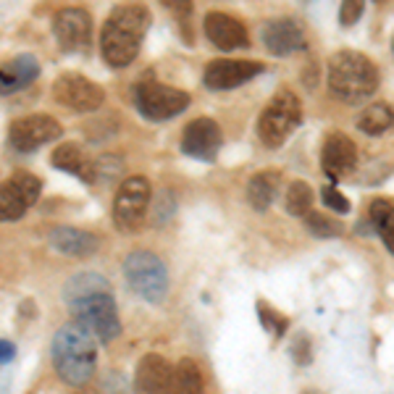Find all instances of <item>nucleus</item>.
I'll use <instances>...</instances> for the list:
<instances>
[{
    "label": "nucleus",
    "mask_w": 394,
    "mask_h": 394,
    "mask_svg": "<svg viewBox=\"0 0 394 394\" xmlns=\"http://www.w3.org/2000/svg\"><path fill=\"white\" fill-rule=\"evenodd\" d=\"M147 27H150V11L140 3L113 8L106 19L103 37H100V53H103L106 63L113 69L129 66L140 53Z\"/></svg>",
    "instance_id": "1"
},
{
    "label": "nucleus",
    "mask_w": 394,
    "mask_h": 394,
    "mask_svg": "<svg viewBox=\"0 0 394 394\" xmlns=\"http://www.w3.org/2000/svg\"><path fill=\"white\" fill-rule=\"evenodd\" d=\"M53 365L69 386H84L97 368V345L84 326L66 323L53 336Z\"/></svg>",
    "instance_id": "2"
},
{
    "label": "nucleus",
    "mask_w": 394,
    "mask_h": 394,
    "mask_svg": "<svg viewBox=\"0 0 394 394\" xmlns=\"http://www.w3.org/2000/svg\"><path fill=\"white\" fill-rule=\"evenodd\" d=\"M329 90L342 103H362L378 90V69L358 50H339L329 58Z\"/></svg>",
    "instance_id": "3"
},
{
    "label": "nucleus",
    "mask_w": 394,
    "mask_h": 394,
    "mask_svg": "<svg viewBox=\"0 0 394 394\" xmlns=\"http://www.w3.org/2000/svg\"><path fill=\"white\" fill-rule=\"evenodd\" d=\"M302 121V103L289 87H282L279 93L268 100L260 119H258V137L260 142L276 150L284 142L289 140V134L295 132Z\"/></svg>",
    "instance_id": "4"
},
{
    "label": "nucleus",
    "mask_w": 394,
    "mask_h": 394,
    "mask_svg": "<svg viewBox=\"0 0 394 394\" xmlns=\"http://www.w3.org/2000/svg\"><path fill=\"white\" fill-rule=\"evenodd\" d=\"M69 305H71V313H74L79 326H84L100 342H113L121 334L119 310H116V302H113L108 289L90 292L84 297L71 299Z\"/></svg>",
    "instance_id": "5"
},
{
    "label": "nucleus",
    "mask_w": 394,
    "mask_h": 394,
    "mask_svg": "<svg viewBox=\"0 0 394 394\" xmlns=\"http://www.w3.org/2000/svg\"><path fill=\"white\" fill-rule=\"evenodd\" d=\"M124 276L132 292L147 302H160L169 292V268L163 266L156 252L134 250L132 255H126Z\"/></svg>",
    "instance_id": "6"
},
{
    "label": "nucleus",
    "mask_w": 394,
    "mask_h": 394,
    "mask_svg": "<svg viewBox=\"0 0 394 394\" xmlns=\"http://www.w3.org/2000/svg\"><path fill=\"white\" fill-rule=\"evenodd\" d=\"M153 187L145 176H129L113 200V223L119 232H137L147 219Z\"/></svg>",
    "instance_id": "7"
},
{
    "label": "nucleus",
    "mask_w": 394,
    "mask_h": 394,
    "mask_svg": "<svg viewBox=\"0 0 394 394\" xmlns=\"http://www.w3.org/2000/svg\"><path fill=\"white\" fill-rule=\"evenodd\" d=\"M134 100H137L140 113L150 121H169L184 108H189V95L184 90L158 84V82H142Z\"/></svg>",
    "instance_id": "8"
},
{
    "label": "nucleus",
    "mask_w": 394,
    "mask_h": 394,
    "mask_svg": "<svg viewBox=\"0 0 394 394\" xmlns=\"http://www.w3.org/2000/svg\"><path fill=\"white\" fill-rule=\"evenodd\" d=\"M42 182L27 171H16L0 184V221H19L40 200Z\"/></svg>",
    "instance_id": "9"
},
{
    "label": "nucleus",
    "mask_w": 394,
    "mask_h": 394,
    "mask_svg": "<svg viewBox=\"0 0 394 394\" xmlns=\"http://www.w3.org/2000/svg\"><path fill=\"white\" fill-rule=\"evenodd\" d=\"M53 95L61 106L74 113H93V110L103 108V103H106L103 87L82 74H61L53 82Z\"/></svg>",
    "instance_id": "10"
},
{
    "label": "nucleus",
    "mask_w": 394,
    "mask_h": 394,
    "mask_svg": "<svg viewBox=\"0 0 394 394\" xmlns=\"http://www.w3.org/2000/svg\"><path fill=\"white\" fill-rule=\"evenodd\" d=\"M63 134L61 124L47 116V113H32V116H24L11 124V132H8V140L14 145L16 150L21 153H32L37 147H42L47 142H56Z\"/></svg>",
    "instance_id": "11"
},
{
    "label": "nucleus",
    "mask_w": 394,
    "mask_h": 394,
    "mask_svg": "<svg viewBox=\"0 0 394 394\" xmlns=\"http://www.w3.org/2000/svg\"><path fill=\"white\" fill-rule=\"evenodd\" d=\"M53 34L63 53L87 50L93 34V19L84 8H61L53 16Z\"/></svg>",
    "instance_id": "12"
},
{
    "label": "nucleus",
    "mask_w": 394,
    "mask_h": 394,
    "mask_svg": "<svg viewBox=\"0 0 394 394\" xmlns=\"http://www.w3.org/2000/svg\"><path fill=\"white\" fill-rule=\"evenodd\" d=\"M221 142H223V134H221V126L208 119V116H200L195 121H189L184 126V134H182V150L187 153L189 158H197V160H216L221 150Z\"/></svg>",
    "instance_id": "13"
},
{
    "label": "nucleus",
    "mask_w": 394,
    "mask_h": 394,
    "mask_svg": "<svg viewBox=\"0 0 394 394\" xmlns=\"http://www.w3.org/2000/svg\"><path fill=\"white\" fill-rule=\"evenodd\" d=\"M263 71V63L255 61H234V58H219V61H210L205 66L203 82L208 90H234L239 84L250 82L252 77H258Z\"/></svg>",
    "instance_id": "14"
},
{
    "label": "nucleus",
    "mask_w": 394,
    "mask_h": 394,
    "mask_svg": "<svg viewBox=\"0 0 394 394\" xmlns=\"http://www.w3.org/2000/svg\"><path fill=\"white\" fill-rule=\"evenodd\" d=\"M260 40L273 56H292V53L308 47V37H305L302 24L292 16L266 21L263 29H260Z\"/></svg>",
    "instance_id": "15"
},
{
    "label": "nucleus",
    "mask_w": 394,
    "mask_h": 394,
    "mask_svg": "<svg viewBox=\"0 0 394 394\" xmlns=\"http://www.w3.org/2000/svg\"><path fill=\"white\" fill-rule=\"evenodd\" d=\"M358 166V147L342 132H334L326 137L323 147H321V169L326 171L331 182H339L355 171Z\"/></svg>",
    "instance_id": "16"
},
{
    "label": "nucleus",
    "mask_w": 394,
    "mask_h": 394,
    "mask_svg": "<svg viewBox=\"0 0 394 394\" xmlns=\"http://www.w3.org/2000/svg\"><path fill=\"white\" fill-rule=\"evenodd\" d=\"M205 34L219 50H236V47H247L250 42L245 24L223 11H210L205 16Z\"/></svg>",
    "instance_id": "17"
},
{
    "label": "nucleus",
    "mask_w": 394,
    "mask_h": 394,
    "mask_svg": "<svg viewBox=\"0 0 394 394\" xmlns=\"http://www.w3.org/2000/svg\"><path fill=\"white\" fill-rule=\"evenodd\" d=\"M171 365L160 355H145L137 365V376H134V386L137 394H163L171 378Z\"/></svg>",
    "instance_id": "18"
},
{
    "label": "nucleus",
    "mask_w": 394,
    "mask_h": 394,
    "mask_svg": "<svg viewBox=\"0 0 394 394\" xmlns=\"http://www.w3.org/2000/svg\"><path fill=\"white\" fill-rule=\"evenodd\" d=\"M40 74V63L34 56H16L8 63L0 66V95H11L24 90Z\"/></svg>",
    "instance_id": "19"
},
{
    "label": "nucleus",
    "mask_w": 394,
    "mask_h": 394,
    "mask_svg": "<svg viewBox=\"0 0 394 394\" xmlns=\"http://www.w3.org/2000/svg\"><path fill=\"white\" fill-rule=\"evenodd\" d=\"M50 245L63 255H69V258H87L100 247L97 236L90 234V232H82V229H74V226L53 229L50 232Z\"/></svg>",
    "instance_id": "20"
},
{
    "label": "nucleus",
    "mask_w": 394,
    "mask_h": 394,
    "mask_svg": "<svg viewBox=\"0 0 394 394\" xmlns=\"http://www.w3.org/2000/svg\"><path fill=\"white\" fill-rule=\"evenodd\" d=\"M282 184V171L279 169H263L250 179L247 184V200L258 213H266L276 200V192Z\"/></svg>",
    "instance_id": "21"
},
{
    "label": "nucleus",
    "mask_w": 394,
    "mask_h": 394,
    "mask_svg": "<svg viewBox=\"0 0 394 394\" xmlns=\"http://www.w3.org/2000/svg\"><path fill=\"white\" fill-rule=\"evenodd\" d=\"M50 163H53L56 169H61V171L74 173L82 182H95L93 163L87 160V156L82 153V147H79L77 142H63V145H58V147L53 150V156H50Z\"/></svg>",
    "instance_id": "22"
},
{
    "label": "nucleus",
    "mask_w": 394,
    "mask_h": 394,
    "mask_svg": "<svg viewBox=\"0 0 394 394\" xmlns=\"http://www.w3.org/2000/svg\"><path fill=\"white\" fill-rule=\"evenodd\" d=\"M163 394H205V378L197 362L189 358L176 362Z\"/></svg>",
    "instance_id": "23"
},
{
    "label": "nucleus",
    "mask_w": 394,
    "mask_h": 394,
    "mask_svg": "<svg viewBox=\"0 0 394 394\" xmlns=\"http://www.w3.org/2000/svg\"><path fill=\"white\" fill-rule=\"evenodd\" d=\"M368 221L373 223L384 247L394 255V203L386 197H376L373 203L368 205Z\"/></svg>",
    "instance_id": "24"
},
{
    "label": "nucleus",
    "mask_w": 394,
    "mask_h": 394,
    "mask_svg": "<svg viewBox=\"0 0 394 394\" xmlns=\"http://www.w3.org/2000/svg\"><path fill=\"white\" fill-rule=\"evenodd\" d=\"M392 126H394V110L386 103H373V106L362 108L360 116H358V129H360L362 134H368V137H378V134H384Z\"/></svg>",
    "instance_id": "25"
},
{
    "label": "nucleus",
    "mask_w": 394,
    "mask_h": 394,
    "mask_svg": "<svg viewBox=\"0 0 394 394\" xmlns=\"http://www.w3.org/2000/svg\"><path fill=\"white\" fill-rule=\"evenodd\" d=\"M284 205H286V213H289V216L305 219V216L313 210V187H310L308 182H292Z\"/></svg>",
    "instance_id": "26"
},
{
    "label": "nucleus",
    "mask_w": 394,
    "mask_h": 394,
    "mask_svg": "<svg viewBox=\"0 0 394 394\" xmlns=\"http://www.w3.org/2000/svg\"><path fill=\"white\" fill-rule=\"evenodd\" d=\"M103 289H108V282H106L100 273H77L71 282L66 284L63 295L71 302V299L84 297V295H90V292H103Z\"/></svg>",
    "instance_id": "27"
},
{
    "label": "nucleus",
    "mask_w": 394,
    "mask_h": 394,
    "mask_svg": "<svg viewBox=\"0 0 394 394\" xmlns=\"http://www.w3.org/2000/svg\"><path fill=\"white\" fill-rule=\"evenodd\" d=\"M305 226H308V232L313 236H321V239H331V236H339L345 229H342V223H336L334 219H329L326 213H318V210H310L308 216H305Z\"/></svg>",
    "instance_id": "28"
},
{
    "label": "nucleus",
    "mask_w": 394,
    "mask_h": 394,
    "mask_svg": "<svg viewBox=\"0 0 394 394\" xmlns=\"http://www.w3.org/2000/svg\"><path fill=\"white\" fill-rule=\"evenodd\" d=\"M258 310H260V321H263L266 331H271L273 336H282L284 331H286V318H282L276 310H271L266 302H260V305H258Z\"/></svg>",
    "instance_id": "29"
},
{
    "label": "nucleus",
    "mask_w": 394,
    "mask_h": 394,
    "mask_svg": "<svg viewBox=\"0 0 394 394\" xmlns=\"http://www.w3.org/2000/svg\"><path fill=\"white\" fill-rule=\"evenodd\" d=\"M321 200H323V205H326L329 210H334V213H342V216H345V213H349V208H352L345 195H342V192H336L334 187L321 189Z\"/></svg>",
    "instance_id": "30"
},
{
    "label": "nucleus",
    "mask_w": 394,
    "mask_h": 394,
    "mask_svg": "<svg viewBox=\"0 0 394 394\" xmlns=\"http://www.w3.org/2000/svg\"><path fill=\"white\" fill-rule=\"evenodd\" d=\"M362 11H365V3H360V0H347V3H342V5H339V21H342V27L358 24Z\"/></svg>",
    "instance_id": "31"
},
{
    "label": "nucleus",
    "mask_w": 394,
    "mask_h": 394,
    "mask_svg": "<svg viewBox=\"0 0 394 394\" xmlns=\"http://www.w3.org/2000/svg\"><path fill=\"white\" fill-rule=\"evenodd\" d=\"M292 358H295L299 365H308V362L313 360V352H310V339H308L305 334H299L297 339H295V345H292Z\"/></svg>",
    "instance_id": "32"
},
{
    "label": "nucleus",
    "mask_w": 394,
    "mask_h": 394,
    "mask_svg": "<svg viewBox=\"0 0 394 394\" xmlns=\"http://www.w3.org/2000/svg\"><path fill=\"white\" fill-rule=\"evenodd\" d=\"M16 358V347L8 339H0V362H11Z\"/></svg>",
    "instance_id": "33"
},
{
    "label": "nucleus",
    "mask_w": 394,
    "mask_h": 394,
    "mask_svg": "<svg viewBox=\"0 0 394 394\" xmlns=\"http://www.w3.org/2000/svg\"><path fill=\"white\" fill-rule=\"evenodd\" d=\"M169 197H171V195H169V192H166V195H163V203H166V200H169ZM169 210H173V203H169ZM166 219H171V216H169V213H166V208H158V223H163V221Z\"/></svg>",
    "instance_id": "34"
},
{
    "label": "nucleus",
    "mask_w": 394,
    "mask_h": 394,
    "mask_svg": "<svg viewBox=\"0 0 394 394\" xmlns=\"http://www.w3.org/2000/svg\"><path fill=\"white\" fill-rule=\"evenodd\" d=\"M302 394H323V392H318V389H305Z\"/></svg>",
    "instance_id": "35"
}]
</instances>
